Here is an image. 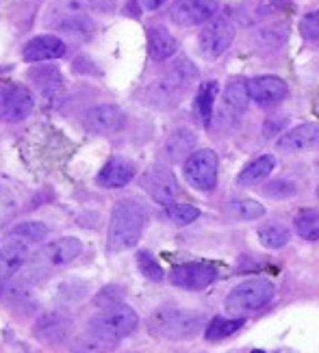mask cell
Masks as SVG:
<instances>
[{"instance_id": "obj_1", "label": "cell", "mask_w": 319, "mask_h": 353, "mask_svg": "<svg viewBox=\"0 0 319 353\" xmlns=\"http://www.w3.org/2000/svg\"><path fill=\"white\" fill-rule=\"evenodd\" d=\"M148 223L146 208L137 199H119L113 206L109 234H106V248L109 252H124L139 243Z\"/></svg>"}, {"instance_id": "obj_2", "label": "cell", "mask_w": 319, "mask_h": 353, "mask_svg": "<svg viewBox=\"0 0 319 353\" xmlns=\"http://www.w3.org/2000/svg\"><path fill=\"white\" fill-rule=\"evenodd\" d=\"M195 79H197V72L191 61L178 59L161 81L150 85L148 89L150 104L159 106V109H172V106H176L180 98L187 94Z\"/></svg>"}, {"instance_id": "obj_3", "label": "cell", "mask_w": 319, "mask_h": 353, "mask_svg": "<svg viewBox=\"0 0 319 353\" xmlns=\"http://www.w3.org/2000/svg\"><path fill=\"white\" fill-rule=\"evenodd\" d=\"M100 0H55L46 11L44 24L55 30H66L70 35L91 33L89 13L98 7Z\"/></svg>"}, {"instance_id": "obj_4", "label": "cell", "mask_w": 319, "mask_h": 353, "mask_svg": "<svg viewBox=\"0 0 319 353\" xmlns=\"http://www.w3.org/2000/svg\"><path fill=\"white\" fill-rule=\"evenodd\" d=\"M204 327V316L187 308H159L150 316V332L167 341L191 339Z\"/></svg>"}, {"instance_id": "obj_5", "label": "cell", "mask_w": 319, "mask_h": 353, "mask_svg": "<svg viewBox=\"0 0 319 353\" xmlns=\"http://www.w3.org/2000/svg\"><path fill=\"white\" fill-rule=\"evenodd\" d=\"M273 297V284L265 278H252L237 284L226 297V310L233 316H246L261 310Z\"/></svg>"}, {"instance_id": "obj_6", "label": "cell", "mask_w": 319, "mask_h": 353, "mask_svg": "<svg viewBox=\"0 0 319 353\" xmlns=\"http://www.w3.org/2000/svg\"><path fill=\"white\" fill-rule=\"evenodd\" d=\"M137 325H139V316H137L130 305L115 303L104 308V312H100L96 319H91L89 330L102 336L104 341L117 345L122 339L130 336L137 330Z\"/></svg>"}, {"instance_id": "obj_7", "label": "cell", "mask_w": 319, "mask_h": 353, "mask_svg": "<svg viewBox=\"0 0 319 353\" xmlns=\"http://www.w3.org/2000/svg\"><path fill=\"white\" fill-rule=\"evenodd\" d=\"M185 180L197 191H213L218 184V154L213 150H193L182 165Z\"/></svg>"}, {"instance_id": "obj_8", "label": "cell", "mask_w": 319, "mask_h": 353, "mask_svg": "<svg viewBox=\"0 0 319 353\" xmlns=\"http://www.w3.org/2000/svg\"><path fill=\"white\" fill-rule=\"evenodd\" d=\"M233 39H235L233 22L220 15V18L209 20V24L202 28V33L197 35V46H200V52L206 61H215L231 48Z\"/></svg>"}, {"instance_id": "obj_9", "label": "cell", "mask_w": 319, "mask_h": 353, "mask_svg": "<svg viewBox=\"0 0 319 353\" xmlns=\"http://www.w3.org/2000/svg\"><path fill=\"white\" fill-rule=\"evenodd\" d=\"M35 106L33 94L15 83L0 85V119L3 121H22L30 115Z\"/></svg>"}, {"instance_id": "obj_10", "label": "cell", "mask_w": 319, "mask_h": 353, "mask_svg": "<svg viewBox=\"0 0 319 353\" xmlns=\"http://www.w3.org/2000/svg\"><path fill=\"white\" fill-rule=\"evenodd\" d=\"M81 252H83V243L74 236H66V239H59V241L44 245V248L35 254L33 265H37L44 271L55 269V267H64V265L72 263L74 258H79Z\"/></svg>"}, {"instance_id": "obj_11", "label": "cell", "mask_w": 319, "mask_h": 353, "mask_svg": "<svg viewBox=\"0 0 319 353\" xmlns=\"http://www.w3.org/2000/svg\"><path fill=\"white\" fill-rule=\"evenodd\" d=\"M142 187L161 206L174 204L178 197V182L172 176V172L163 170V167H150L142 176Z\"/></svg>"}, {"instance_id": "obj_12", "label": "cell", "mask_w": 319, "mask_h": 353, "mask_svg": "<svg viewBox=\"0 0 319 353\" xmlns=\"http://www.w3.org/2000/svg\"><path fill=\"white\" fill-rule=\"evenodd\" d=\"M215 0H178L170 9V18L178 26H197L215 18Z\"/></svg>"}, {"instance_id": "obj_13", "label": "cell", "mask_w": 319, "mask_h": 353, "mask_svg": "<svg viewBox=\"0 0 319 353\" xmlns=\"http://www.w3.org/2000/svg\"><path fill=\"white\" fill-rule=\"evenodd\" d=\"M248 109V91H246V85L241 83H231L226 87V91L222 94V100H220V106H218V121L222 128H228V126H235L237 121L243 117Z\"/></svg>"}, {"instance_id": "obj_14", "label": "cell", "mask_w": 319, "mask_h": 353, "mask_svg": "<svg viewBox=\"0 0 319 353\" xmlns=\"http://www.w3.org/2000/svg\"><path fill=\"white\" fill-rule=\"evenodd\" d=\"M246 91L252 102L267 109V106H276L278 102L284 100L287 83L278 79V76H256V79H250L246 83Z\"/></svg>"}, {"instance_id": "obj_15", "label": "cell", "mask_w": 319, "mask_h": 353, "mask_svg": "<svg viewBox=\"0 0 319 353\" xmlns=\"http://www.w3.org/2000/svg\"><path fill=\"white\" fill-rule=\"evenodd\" d=\"M215 269L206 263H185L178 265L170 271V282L180 288H189V290H200L213 284L215 280Z\"/></svg>"}, {"instance_id": "obj_16", "label": "cell", "mask_w": 319, "mask_h": 353, "mask_svg": "<svg viewBox=\"0 0 319 353\" xmlns=\"http://www.w3.org/2000/svg\"><path fill=\"white\" fill-rule=\"evenodd\" d=\"M85 126L96 134H113L126 126V115L115 104H98L85 115Z\"/></svg>"}, {"instance_id": "obj_17", "label": "cell", "mask_w": 319, "mask_h": 353, "mask_svg": "<svg viewBox=\"0 0 319 353\" xmlns=\"http://www.w3.org/2000/svg\"><path fill=\"white\" fill-rule=\"evenodd\" d=\"M72 319L64 312H46L37 319L35 323V336L37 341L46 345H61L70 339L72 334Z\"/></svg>"}, {"instance_id": "obj_18", "label": "cell", "mask_w": 319, "mask_h": 353, "mask_svg": "<svg viewBox=\"0 0 319 353\" xmlns=\"http://www.w3.org/2000/svg\"><path fill=\"white\" fill-rule=\"evenodd\" d=\"M278 150L287 154H298V152L319 150V121H309V124H300L284 132L278 139Z\"/></svg>"}, {"instance_id": "obj_19", "label": "cell", "mask_w": 319, "mask_h": 353, "mask_svg": "<svg viewBox=\"0 0 319 353\" xmlns=\"http://www.w3.org/2000/svg\"><path fill=\"white\" fill-rule=\"evenodd\" d=\"M68 46L64 39H59L57 35H39L33 37L26 46H24V61L28 63H41V61H52V59H61L66 54Z\"/></svg>"}, {"instance_id": "obj_20", "label": "cell", "mask_w": 319, "mask_h": 353, "mask_svg": "<svg viewBox=\"0 0 319 353\" xmlns=\"http://www.w3.org/2000/svg\"><path fill=\"white\" fill-rule=\"evenodd\" d=\"M28 79L37 87V91L44 96V100L55 102V100H59L61 94H64L66 81L55 65H41V68L30 70Z\"/></svg>"}, {"instance_id": "obj_21", "label": "cell", "mask_w": 319, "mask_h": 353, "mask_svg": "<svg viewBox=\"0 0 319 353\" xmlns=\"http://www.w3.org/2000/svg\"><path fill=\"white\" fill-rule=\"evenodd\" d=\"M135 178V165L126 159H111L98 174V184L106 189H119Z\"/></svg>"}, {"instance_id": "obj_22", "label": "cell", "mask_w": 319, "mask_h": 353, "mask_svg": "<svg viewBox=\"0 0 319 353\" xmlns=\"http://www.w3.org/2000/svg\"><path fill=\"white\" fill-rule=\"evenodd\" d=\"M28 260V243L26 241H13L7 248L0 250V278H11L18 273Z\"/></svg>"}, {"instance_id": "obj_23", "label": "cell", "mask_w": 319, "mask_h": 353, "mask_svg": "<svg viewBox=\"0 0 319 353\" xmlns=\"http://www.w3.org/2000/svg\"><path fill=\"white\" fill-rule=\"evenodd\" d=\"M176 50H178V43L165 28H159V26L148 28V54L152 61H165L174 57Z\"/></svg>"}, {"instance_id": "obj_24", "label": "cell", "mask_w": 319, "mask_h": 353, "mask_svg": "<svg viewBox=\"0 0 319 353\" xmlns=\"http://www.w3.org/2000/svg\"><path fill=\"white\" fill-rule=\"evenodd\" d=\"M193 148H195V134L187 128H180L170 137V139H167L165 157L170 161H180V159L189 157L193 152Z\"/></svg>"}, {"instance_id": "obj_25", "label": "cell", "mask_w": 319, "mask_h": 353, "mask_svg": "<svg viewBox=\"0 0 319 353\" xmlns=\"http://www.w3.org/2000/svg\"><path fill=\"white\" fill-rule=\"evenodd\" d=\"M30 286H33V282L26 280L24 275L22 278H13L11 275V278H5V284L0 286V299L9 305H20L24 301H28Z\"/></svg>"}, {"instance_id": "obj_26", "label": "cell", "mask_w": 319, "mask_h": 353, "mask_svg": "<svg viewBox=\"0 0 319 353\" xmlns=\"http://www.w3.org/2000/svg\"><path fill=\"white\" fill-rule=\"evenodd\" d=\"M226 212L231 219L237 221H254V219H261L265 214V206H261L256 199H246V197H239V199H231L226 204Z\"/></svg>"}, {"instance_id": "obj_27", "label": "cell", "mask_w": 319, "mask_h": 353, "mask_svg": "<svg viewBox=\"0 0 319 353\" xmlns=\"http://www.w3.org/2000/svg\"><path fill=\"white\" fill-rule=\"evenodd\" d=\"M220 94V87L215 81H206L200 85L197 89V96H195V111L200 115L202 124L211 126V117H213V106H215V98Z\"/></svg>"}, {"instance_id": "obj_28", "label": "cell", "mask_w": 319, "mask_h": 353, "mask_svg": "<svg viewBox=\"0 0 319 353\" xmlns=\"http://www.w3.org/2000/svg\"><path fill=\"white\" fill-rule=\"evenodd\" d=\"M273 172V159L271 157H258L256 161H252L246 170H243L237 178V182L241 187H250V184L263 182L269 174Z\"/></svg>"}, {"instance_id": "obj_29", "label": "cell", "mask_w": 319, "mask_h": 353, "mask_svg": "<svg viewBox=\"0 0 319 353\" xmlns=\"http://www.w3.org/2000/svg\"><path fill=\"white\" fill-rule=\"evenodd\" d=\"M296 232L307 241H319V208H307L296 214Z\"/></svg>"}, {"instance_id": "obj_30", "label": "cell", "mask_w": 319, "mask_h": 353, "mask_svg": "<svg viewBox=\"0 0 319 353\" xmlns=\"http://www.w3.org/2000/svg\"><path fill=\"white\" fill-rule=\"evenodd\" d=\"M241 325H243V316H237V319L215 316L209 323L204 336H206V341H222V339H228L231 334H235Z\"/></svg>"}, {"instance_id": "obj_31", "label": "cell", "mask_w": 319, "mask_h": 353, "mask_svg": "<svg viewBox=\"0 0 319 353\" xmlns=\"http://www.w3.org/2000/svg\"><path fill=\"white\" fill-rule=\"evenodd\" d=\"M258 241L267 250H280L291 241V232L282 225H263L258 228Z\"/></svg>"}, {"instance_id": "obj_32", "label": "cell", "mask_w": 319, "mask_h": 353, "mask_svg": "<svg viewBox=\"0 0 319 353\" xmlns=\"http://www.w3.org/2000/svg\"><path fill=\"white\" fill-rule=\"evenodd\" d=\"M11 236L15 239H22V241H28V243H39L48 236V228L39 221H26V223H20L11 230Z\"/></svg>"}, {"instance_id": "obj_33", "label": "cell", "mask_w": 319, "mask_h": 353, "mask_svg": "<svg viewBox=\"0 0 319 353\" xmlns=\"http://www.w3.org/2000/svg\"><path fill=\"white\" fill-rule=\"evenodd\" d=\"M165 210H167V217H170L176 225H187V223H191L200 217V210L191 204H176L174 202L170 206H165Z\"/></svg>"}, {"instance_id": "obj_34", "label": "cell", "mask_w": 319, "mask_h": 353, "mask_svg": "<svg viewBox=\"0 0 319 353\" xmlns=\"http://www.w3.org/2000/svg\"><path fill=\"white\" fill-rule=\"evenodd\" d=\"M137 265H139V271L144 273V278L152 280V282H161L165 278V273L161 269V265L155 260L150 252H139L137 254Z\"/></svg>"}, {"instance_id": "obj_35", "label": "cell", "mask_w": 319, "mask_h": 353, "mask_svg": "<svg viewBox=\"0 0 319 353\" xmlns=\"http://www.w3.org/2000/svg\"><path fill=\"white\" fill-rule=\"evenodd\" d=\"M113 347H115L113 343L104 341L102 336L94 334L91 330H89L85 336H81V339L72 345L74 351H109V349H113Z\"/></svg>"}, {"instance_id": "obj_36", "label": "cell", "mask_w": 319, "mask_h": 353, "mask_svg": "<svg viewBox=\"0 0 319 353\" xmlns=\"http://www.w3.org/2000/svg\"><path fill=\"white\" fill-rule=\"evenodd\" d=\"M300 33L304 39L317 41L319 39V11H311L300 20Z\"/></svg>"}, {"instance_id": "obj_37", "label": "cell", "mask_w": 319, "mask_h": 353, "mask_svg": "<svg viewBox=\"0 0 319 353\" xmlns=\"http://www.w3.org/2000/svg\"><path fill=\"white\" fill-rule=\"evenodd\" d=\"M122 297H124V293H122L119 286H106L98 293L96 305H100V308H109V305L122 303Z\"/></svg>"}, {"instance_id": "obj_38", "label": "cell", "mask_w": 319, "mask_h": 353, "mask_svg": "<svg viewBox=\"0 0 319 353\" xmlns=\"http://www.w3.org/2000/svg\"><path fill=\"white\" fill-rule=\"evenodd\" d=\"M263 193L269 195V197H276V199H280V197H291L296 193V184L293 182H287V180H276V182L267 184V187L263 189Z\"/></svg>"}, {"instance_id": "obj_39", "label": "cell", "mask_w": 319, "mask_h": 353, "mask_svg": "<svg viewBox=\"0 0 319 353\" xmlns=\"http://www.w3.org/2000/svg\"><path fill=\"white\" fill-rule=\"evenodd\" d=\"M15 197L5 189V187H0V223L7 221L11 214L15 212Z\"/></svg>"}, {"instance_id": "obj_40", "label": "cell", "mask_w": 319, "mask_h": 353, "mask_svg": "<svg viewBox=\"0 0 319 353\" xmlns=\"http://www.w3.org/2000/svg\"><path fill=\"white\" fill-rule=\"evenodd\" d=\"M163 3H165V0H142L144 9H148V11H155V9H159Z\"/></svg>"}, {"instance_id": "obj_41", "label": "cell", "mask_w": 319, "mask_h": 353, "mask_svg": "<svg viewBox=\"0 0 319 353\" xmlns=\"http://www.w3.org/2000/svg\"><path fill=\"white\" fill-rule=\"evenodd\" d=\"M317 197H319V187H317Z\"/></svg>"}]
</instances>
